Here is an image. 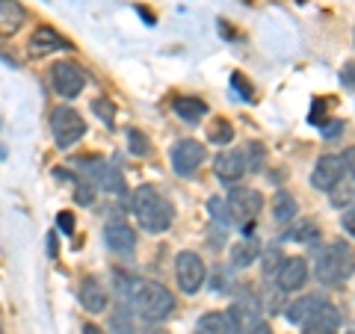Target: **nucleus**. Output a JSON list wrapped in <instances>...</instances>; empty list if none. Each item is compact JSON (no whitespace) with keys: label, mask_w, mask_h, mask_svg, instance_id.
I'll list each match as a JSON object with an SVG mask.
<instances>
[{"label":"nucleus","mask_w":355,"mask_h":334,"mask_svg":"<svg viewBox=\"0 0 355 334\" xmlns=\"http://www.w3.org/2000/svg\"><path fill=\"white\" fill-rule=\"evenodd\" d=\"M130 210H133V216H137L139 228L148 231V234H163L166 228L172 225V219H175V210L169 204V198L160 195L154 186L133 189Z\"/></svg>","instance_id":"1"},{"label":"nucleus","mask_w":355,"mask_h":334,"mask_svg":"<svg viewBox=\"0 0 355 334\" xmlns=\"http://www.w3.org/2000/svg\"><path fill=\"white\" fill-rule=\"evenodd\" d=\"M355 272V249L349 243L335 240L323 246L317 252V266H314V275L320 284H340Z\"/></svg>","instance_id":"2"},{"label":"nucleus","mask_w":355,"mask_h":334,"mask_svg":"<svg viewBox=\"0 0 355 334\" xmlns=\"http://www.w3.org/2000/svg\"><path fill=\"white\" fill-rule=\"evenodd\" d=\"M133 310L148 322L169 319L175 310V296L157 281H139L133 287Z\"/></svg>","instance_id":"3"},{"label":"nucleus","mask_w":355,"mask_h":334,"mask_svg":"<svg viewBox=\"0 0 355 334\" xmlns=\"http://www.w3.org/2000/svg\"><path fill=\"white\" fill-rule=\"evenodd\" d=\"M205 278H207V270H205V261L202 254L196 252H181L175 258V281H178V290L193 296L205 287Z\"/></svg>","instance_id":"4"},{"label":"nucleus","mask_w":355,"mask_h":334,"mask_svg":"<svg viewBox=\"0 0 355 334\" xmlns=\"http://www.w3.org/2000/svg\"><path fill=\"white\" fill-rule=\"evenodd\" d=\"M51 133L60 148H71L86 133V121L80 118V113H74L71 107H57L51 113Z\"/></svg>","instance_id":"5"},{"label":"nucleus","mask_w":355,"mask_h":334,"mask_svg":"<svg viewBox=\"0 0 355 334\" xmlns=\"http://www.w3.org/2000/svg\"><path fill=\"white\" fill-rule=\"evenodd\" d=\"M51 83L60 98H77L86 86V71L71 60H60V62H53V69H51Z\"/></svg>","instance_id":"6"},{"label":"nucleus","mask_w":355,"mask_h":334,"mask_svg":"<svg viewBox=\"0 0 355 334\" xmlns=\"http://www.w3.org/2000/svg\"><path fill=\"white\" fill-rule=\"evenodd\" d=\"M169 160H172L175 175L190 177L198 166L205 163V146L198 139H178L169 151Z\"/></svg>","instance_id":"7"},{"label":"nucleus","mask_w":355,"mask_h":334,"mask_svg":"<svg viewBox=\"0 0 355 334\" xmlns=\"http://www.w3.org/2000/svg\"><path fill=\"white\" fill-rule=\"evenodd\" d=\"M261 207H263V195L258 189H231L228 193V216H234L243 225L258 216Z\"/></svg>","instance_id":"8"},{"label":"nucleus","mask_w":355,"mask_h":334,"mask_svg":"<svg viewBox=\"0 0 355 334\" xmlns=\"http://www.w3.org/2000/svg\"><path fill=\"white\" fill-rule=\"evenodd\" d=\"M343 172H347V166L338 154H326V157L317 160L314 172H311V186L320 189V193H329L338 181H343Z\"/></svg>","instance_id":"9"},{"label":"nucleus","mask_w":355,"mask_h":334,"mask_svg":"<svg viewBox=\"0 0 355 334\" xmlns=\"http://www.w3.org/2000/svg\"><path fill=\"white\" fill-rule=\"evenodd\" d=\"M338 328H340V310L331 302H323L302 322L305 334H338Z\"/></svg>","instance_id":"10"},{"label":"nucleus","mask_w":355,"mask_h":334,"mask_svg":"<svg viewBox=\"0 0 355 334\" xmlns=\"http://www.w3.org/2000/svg\"><path fill=\"white\" fill-rule=\"evenodd\" d=\"M275 281H279V290H284V293H293V290H299V287H305V281H308V261L305 258H287L282 263Z\"/></svg>","instance_id":"11"},{"label":"nucleus","mask_w":355,"mask_h":334,"mask_svg":"<svg viewBox=\"0 0 355 334\" xmlns=\"http://www.w3.org/2000/svg\"><path fill=\"white\" fill-rule=\"evenodd\" d=\"M214 169H216V177L219 181H225V184H234L240 181L243 175H246V154L243 151H222L219 157L214 160Z\"/></svg>","instance_id":"12"},{"label":"nucleus","mask_w":355,"mask_h":334,"mask_svg":"<svg viewBox=\"0 0 355 334\" xmlns=\"http://www.w3.org/2000/svg\"><path fill=\"white\" fill-rule=\"evenodd\" d=\"M196 334H240V326L231 310H210L198 319Z\"/></svg>","instance_id":"13"},{"label":"nucleus","mask_w":355,"mask_h":334,"mask_svg":"<svg viewBox=\"0 0 355 334\" xmlns=\"http://www.w3.org/2000/svg\"><path fill=\"white\" fill-rule=\"evenodd\" d=\"M104 243H107V249H113V252H130L137 246V231H133L125 219H113V222H107V228H104Z\"/></svg>","instance_id":"14"},{"label":"nucleus","mask_w":355,"mask_h":334,"mask_svg":"<svg viewBox=\"0 0 355 334\" xmlns=\"http://www.w3.org/2000/svg\"><path fill=\"white\" fill-rule=\"evenodd\" d=\"M60 48H69V42L53 27H36V33L30 36V53L33 57H44V53H53Z\"/></svg>","instance_id":"15"},{"label":"nucleus","mask_w":355,"mask_h":334,"mask_svg":"<svg viewBox=\"0 0 355 334\" xmlns=\"http://www.w3.org/2000/svg\"><path fill=\"white\" fill-rule=\"evenodd\" d=\"M80 302L89 314H104L107 310V287H101V281H95V278H83L80 281Z\"/></svg>","instance_id":"16"},{"label":"nucleus","mask_w":355,"mask_h":334,"mask_svg":"<svg viewBox=\"0 0 355 334\" xmlns=\"http://www.w3.org/2000/svg\"><path fill=\"white\" fill-rule=\"evenodd\" d=\"M27 12L18 0H0V36H15L24 27Z\"/></svg>","instance_id":"17"},{"label":"nucleus","mask_w":355,"mask_h":334,"mask_svg":"<svg viewBox=\"0 0 355 334\" xmlns=\"http://www.w3.org/2000/svg\"><path fill=\"white\" fill-rule=\"evenodd\" d=\"M172 109L178 116H181L184 121H190V125H196V121H202V116L207 113V104L202 101V98H193V95H181L172 101Z\"/></svg>","instance_id":"18"},{"label":"nucleus","mask_w":355,"mask_h":334,"mask_svg":"<svg viewBox=\"0 0 355 334\" xmlns=\"http://www.w3.org/2000/svg\"><path fill=\"white\" fill-rule=\"evenodd\" d=\"M323 305V299L320 296H302V299H296V302L287 308V319L293 322V326H302V322L314 314V310Z\"/></svg>","instance_id":"19"},{"label":"nucleus","mask_w":355,"mask_h":334,"mask_svg":"<svg viewBox=\"0 0 355 334\" xmlns=\"http://www.w3.org/2000/svg\"><path fill=\"white\" fill-rule=\"evenodd\" d=\"M296 213H299L296 198L291 193H275V198H272V219L282 222V225H287V222L296 219Z\"/></svg>","instance_id":"20"},{"label":"nucleus","mask_w":355,"mask_h":334,"mask_svg":"<svg viewBox=\"0 0 355 334\" xmlns=\"http://www.w3.org/2000/svg\"><path fill=\"white\" fill-rule=\"evenodd\" d=\"M320 237H323V231L311 219H296V225L284 234V240H291V243H314Z\"/></svg>","instance_id":"21"},{"label":"nucleus","mask_w":355,"mask_h":334,"mask_svg":"<svg viewBox=\"0 0 355 334\" xmlns=\"http://www.w3.org/2000/svg\"><path fill=\"white\" fill-rule=\"evenodd\" d=\"M254 261H258V243L254 240H240L231 249V266H237V270H243V266H249Z\"/></svg>","instance_id":"22"},{"label":"nucleus","mask_w":355,"mask_h":334,"mask_svg":"<svg viewBox=\"0 0 355 334\" xmlns=\"http://www.w3.org/2000/svg\"><path fill=\"white\" fill-rule=\"evenodd\" d=\"M331 193V207H338V210H343V207H349L352 202H355V181H338L335 186L329 189Z\"/></svg>","instance_id":"23"},{"label":"nucleus","mask_w":355,"mask_h":334,"mask_svg":"<svg viewBox=\"0 0 355 334\" xmlns=\"http://www.w3.org/2000/svg\"><path fill=\"white\" fill-rule=\"evenodd\" d=\"M207 139L214 142V146H228L231 139H234V128H231L228 118H214L207 128Z\"/></svg>","instance_id":"24"},{"label":"nucleus","mask_w":355,"mask_h":334,"mask_svg":"<svg viewBox=\"0 0 355 334\" xmlns=\"http://www.w3.org/2000/svg\"><path fill=\"white\" fill-rule=\"evenodd\" d=\"M98 184H101V189H107V193H116V195L125 193V181H121L119 169H113V166H101V172H98Z\"/></svg>","instance_id":"25"},{"label":"nucleus","mask_w":355,"mask_h":334,"mask_svg":"<svg viewBox=\"0 0 355 334\" xmlns=\"http://www.w3.org/2000/svg\"><path fill=\"white\" fill-rule=\"evenodd\" d=\"M128 148L137 154V157H146V154H148V139H146V133L128 130Z\"/></svg>","instance_id":"26"},{"label":"nucleus","mask_w":355,"mask_h":334,"mask_svg":"<svg viewBox=\"0 0 355 334\" xmlns=\"http://www.w3.org/2000/svg\"><path fill=\"white\" fill-rule=\"evenodd\" d=\"M92 109H95V113H98V116H101V118L107 121V125H113L116 107H113V104H110V101H107V98H98V101H92Z\"/></svg>","instance_id":"27"},{"label":"nucleus","mask_w":355,"mask_h":334,"mask_svg":"<svg viewBox=\"0 0 355 334\" xmlns=\"http://www.w3.org/2000/svg\"><path fill=\"white\" fill-rule=\"evenodd\" d=\"M340 83L347 89H355V62H343L340 69Z\"/></svg>","instance_id":"28"},{"label":"nucleus","mask_w":355,"mask_h":334,"mask_svg":"<svg viewBox=\"0 0 355 334\" xmlns=\"http://www.w3.org/2000/svg\"><path fill=\"white\" fill-rule=\"evenodd\" d=\"M121 314H125V308H119L116 314H113V328H116V331H121V334H130V331H133V326H130V322H125V317H121Z\"/></svg>","instance_id":"29"},{"label":"nucleus","mask_w":355,"mask_h":334,"mask_svg":"<svg viewBox=\"0 0 355 334\" xmlns=\"http://www.w3.org/2000/svg\"><path fill=\"white\" fill-rule=\"evenodd\" d=\"M231 83H234V89H240L243 101H249V98H252V86H249L246 80H243V77H240V74H234V77H231Z\"/></svg>","instance_id":"30"},{"label":"nucleus","mask_w":355,"mask_h":334,"mask_svg":"<svg viewBox=\"0 0 355 334\" xmlns=\"http://www.w3.org/2000/svg\"><path fill=\"white\" fill-rule=\"evenodd\" d=\"M340 225H343V231H347L349 237H355V210H347V213L340 216Z\"/></svg>","instance_id":"31"},{"label":"nucleus","mask_w":355,"mask_h":334,"mask_svg":"<svg viewBox=\"0 0 355 334\" xmlns=\"http://www.w3.org/2000/svg\"><path fill=\"white\" fill-rule=\"evenodd\" d=\"M340 160H343V166H347V169L352 172V177H355V146L343 151V157H340Z\"/></svg>","instance_id":"32"},{"label":"nucleus","mask_w":355,"mask_h":334,"mask_svg":"<svg viewBox=\"0 0 355 334\" xmlns=\"http://www.w3.org/2000/svg\"><path fill=\"white\" fill-rule=\"evenodd\" d=\"M249 334H272V328H270V322L258 319V322H252L249 326Z\"/></svg>","instance_id":"33"},{"label":"nucleus","mask_w":355,"mask_h":334,"mask_svg":"<svg viewBox=\"0 0 355 334\" xmlns=\"http://www.w3.org/2000/svg\"><path fill=\"white\" fill-rule=\"evenodd\" d=\"M60 228H62L65 234H71V231H74V219H71V213H60Z\"/></svg>","instance_id":"34"},{"label":"nucleus","mask_w":355,"mask_h":334,"mask_svg":"<svg viewBox=\"0 0 355 334\" xmlns=\"http://www.w3.org/2000/svg\"><path fill=\"white\" fill-rule=\"evenodd\" d=\"M83 334H107V331H104V328H98L95 322H86V326H83Z\"/></svg>","instance_id":"35"},{"label":"nucleus","mask_w":355,"mask_h":334,"mask_svg":"<svg viewBox=\"0 0 355 334\" xmlns=\"http://www.w3.org/2000/svg\"><path fill=\"white\" fill-rule=\"evenodd\" d=\"M0 334H3V328H0Z\"/></svg>","instance_id":"36"}]
</instances>
